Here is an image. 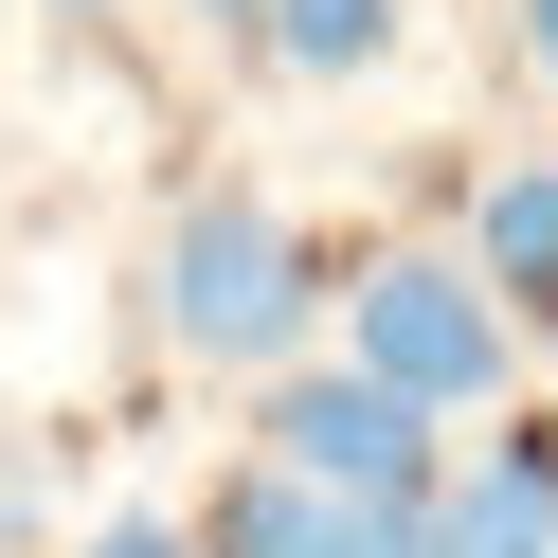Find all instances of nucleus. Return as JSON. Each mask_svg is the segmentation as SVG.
Returning a JSON list of instances; mask_svg holds the SVG:
<instances>
[{"label": "nucleus", "mask_w": 558, "mask_h": 558, "mask_svg": "<svg viewBox=\"0 0 558 558\" xmlns=\"http://www.w3.org/2000/svg\"><path fill=\"white\" fill-rule=\"evenodd\" d=\"M198 558H433V505H378V486H325L289 450H253L217 486V522H198Z\"/></svg>", "instance_id": "20e7f679"}, {"label": "nucleus", "mask_w": 558, "mask_h": 558, "mask_svg": "<svg viewBox=\"0 0 558 558\" xmlns=\"http://www.w3.org/2000/svg\"><path fill=\"white\" fill-rule=\"evenodd\" d=\"M469 270H486V306H505V325H541V342H558V162H505V181H486Z\"/></svg>", "instance_id": "423d86ee"}, {"label": "nucleus", "mask_w": 558, "mask_h": 558, "mask_svg": "<svg viewBox=\"0 0 558 558\" xmlns=\"http://www.w3.org/2000/svg\"><path fill=\"white\" fill-rule=\"evenodd\" d=\"M522 54H541V73H558V0H522Z\"/></svg>", "instance_id": "1a4fd4ad"}, {"label": "nucleus", "mask_w": 558, "mask_h": 558, "mask_svg": "<svg viewBox=\"0 0 558 558\" xmlns=\"http://www.w3.org/2000/svg\"><path fill=\"white\" fill-rule=\"evenodd\" d=\"M270 450L325 486H378V505H433L450 450H433V397H397L378 361H325V378H270Z\"/></svg>", "instance_id": "7ed1b4c3"}, {"label": "nucleus", "mask_w": 558, "mask_h": 558, "mask_svg": "<svg viewBox=\"0 0 558 558\" xmlns=\"http://www.w3.org/2000/svg\"><path fill=\"white\" fill-rule=\"evenodd\" d=\"M162 342L181 361H289L306 342V234L270 198H181V234H162Z\"/></svg>", "instance_id": "f257e3e1"}, {"label": "nucleus", "mask_w": 558, "mask_h": 558, "mask_svg": "<svg viewBox=\"0 0 558 558\" xmlns=\"http://www.w3.org/2000/svg\"><path fill=\"white\" fill-rule=\"evenodd\" d=\"M217 19H253V0H217Z\"/></svg>", "instance_id": "9d476101"}, {"label": "nucleus", "mask_w": 558, "mask_h": 558, "mask_svg": "<svg viewBox=\"0 0 558 558\" xmlns=\"http://www.w3.org/2000/svg\"><path fill=\"white\" fill-rule=\"evenodd\" d=\"M90 558H198V522H109Z\"/></svg>", "instance_id": "6e6552de"}, {"label": "nucleus", "mask_w": 558, "mask_h": 558, "mask_svg": "<svg viewBox=\"0 0 558 558\" xmlns=\"http://www.w3.org/2000/svg\"><path fill=\"white\" fill-rule=\"evenodd\" d=\"M253 54L289 90H325V73H378L397 54V0H253Z\"/></svg>", "instance_id": "0eeeda50"}, {"label": "nucleus", "mask_w": 558, "mask_h": 558, "mask_svg": "<svg viewBox=\"0 0 558 558\" xmlns=\"http://www.w3.org/2000/svg\"><path fill=\"white\" fill-rule=\"evenodd\" d=\"M433 558H558V414H505V450L433 486Z\"/></svg>", "instance_id": "39448f33"}, {"label": "nucleus", "mask_w": 558, "mask_h": 558, "mask_svg": "<svg viewBox=\"0 0 558 558\" xmlns=\"http://www.w3.org/2000/svg\"><path fill=\"white\" fill-rule=\"evenodd\" d=\"M342 306H361V361L397 378V397H433V414H486V397H505V361H522V325L486 306L469 253H378Z\"/></svg>", "instance_id": "f03ea898"}]
</instances>
